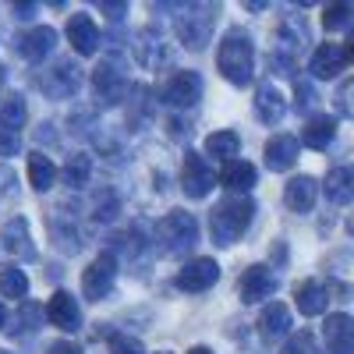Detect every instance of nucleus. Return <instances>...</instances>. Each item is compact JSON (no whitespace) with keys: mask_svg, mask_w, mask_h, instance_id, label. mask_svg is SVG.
<instances>
[{"mask_svg":"<svg viewBox=\"0 0 354 354\" xmlns=\"http://www.w3.org/2000/svg\"><path fill=\"white\" fill-rule=\"evenodd\" d=\"M216 68L230 85H238V88H245L255 78V43H252V36L245 32V28H230V32L220 39Z\"/></svg>","mask_w":354,"mask_h":354,"instance_id":"f257e3e1","label":"nucleus"},{"mask_svg":"<svg viewBox=\"0 0 354 354\" xmlns=\"http://www.w3.org/2000/svg\"><path fill=\"white\" fill-rule=\"evenodd\" d=\"M252 220H255V202H252L248 195L223 198L220 205H213V213H209L213 245L230 248L234 241H241V238H245V230L252 227Z\"/></svg>","mask_w":354,"mask_h":354,"instance_id":"f03ea898","label":"nucleus"},{"mask_svg":"<svg viewBox=\"0 0 354 354\" xmlns=\"http://www.w3.org/2000/svg\"><path fill=\"white\" fill-rule=\"evenodd\" d=\"M195 245H198V220H195V213L170 209L156 223V248L167 259H185V255H192Z\"/></svg>","mask_w":354,"mask_h":354,"instance_id":"7ed1b4c3","label":"nucleus"},{"mask_svg":"<svg viewBox=\"0 0 354 354\" xmlns=\"http://www.w3.org/2000/svg\"><path fill=\"white\" fill-rule=\"evenodd\" d=\"M216 15H220V4H185L174 21L177 39L188 50H205L216 32Z\"/></svg>","mask_w":354,"mask_h":354,"instance_id":"20e7f679","label":"nucleus"},{"mask_svg":"<svg viewBox=\"0 0 354 354\" xmlns=\"http://www.w3.org/2000/svg\"><path fill=\"white\" fill-rule=\"evenodd\" d=\"M93 88H96L100 103H106V106H117L121 100H128L131 96V78H128L124 57L106 53L103 61L96 64V71H93Z\"/></svg>","mask_w":354,"mask_h":354,"instance_id":"39448f33","label":"nucleus"},{"mask_svg":"<svg viewBox=\"0 0 354 354\" xmlns=\"http://www.w3.org/2000/svg\"><path fill=\"white\" fill-rule=\"evenodd\" d=\"M39 88L46 100H75L82 93V68L75 57H57L50 68L39 71Z\"/></svg>","mask_w":354,"mask_h":354,"instance_id":"423d86ee","label":"nucleus"},{"mask_svg":"<svg viewBox=\"0 0 354 354\" xmlns=\"http://www.w3.org/2000/svg\"><path fill=\"white\" fill-rule=\"evenodd\" d=\"M36 259V245L28 234V220L25 216H11L0 227V262H32Z\"/></svg>","mask_w":354,"mask_h":354,"instance_id":"0eeeda50","label":"nucleus"},{"mask_svg":"<svg viewBox=\"0 0 354 354\" xmlns=\"http://www.w3.org/2000/svg\"><path fill=\"white\" fill-rule=\"evenodd\" d=\"M160 100L170 110H192L202 100V75L198 71H174L160 88Z\"/></svg>","mask_w":354,"mask_h":354,"instance_id":"6e6552de","label":"nucleus"},{"mask_svg":"<svg viewBox=\"0 0 354 354\" xmlns=\"http://www.w3.org/2000/svg\"><path fill=\"white\" fill-rule=\"evenodd\" d=\"M113 283H117V255L113 252H103L82 273V294H85L88 301H103L106 294L113 290Z\"/></svg>","mask_w":354,"mask_h":354,"instance_id":"1a4fd4ad","label":"nucleus"},{"mask_svg":"<svg viewBox=\"0 0 354 354\" xmlns=\"http://www.w3.org/2000/svg\"><path fill=\"white\" fill-rule=\"evenodd\" d=\"M181 185H185V195H188V198H205V195L220 185V177H216V170H213L209 163H205V156L188 153V156H185Z\"/></svg>","mask_w":354,"mask_h":354,"instance_id":"9d476101","label":"nucleus"},{"mask_svg":"<svg viewBox=\"0 0 354 354\" xmlns=\"http://www.w3.org/2000/svg\"><path fill=\"white\" fill-rule=\"evenodd\" d=\"M280 287L277 273L270 270V266H248L245 277H241V301L245 305H259L266 298H273Z\"/></svg>","mask_w":354,"mask_h":354,"instance_id":"9b49d317","label":"nucleus"},{"mask_svg":"<svg viewBox=\"0 0 354 354\" xmlns=\"http://www.w3.org/2000/svg\"><path fill=\"white\" fill-rule=\"evenodd\" d=\"M216 280H220L216 259H192L188 266H181V273H177V287H181L185 294H202V290H209Z\"/></svg>","mask_w":354,"mask_h":354,"instance_id":"f8f14e48","label":"nucleus"},{"mask_svg":"<svg viewBox=\"0 0 354 354\" xmlns=\"http://www.w3.org/2000/svg\"><path fill=\"white\" fill-rule=\"evenodd\" d=\"M131 50H135L138 68H145V71H156L167 61V39H163L160 28H142V32L135 36V46Z\"/></svg>","mask_w":354,"mask_h":354,"instance_id":"ddd939ff","label":"nucleus"},{"mask_svg":"<svg viewBox=\"0 0 354 354\" xmlns=\"http://www.w3.org/2000/svg\"><path fill=\"white\" fill-rule=\"evenodd\" d=\"M46 319H50V326L57 330H64V333H75L82 330V308H78V298L68 290H57L50 305H46Z\"/></svg>","mask_w":354,"mask_h":354,"instance_id":"4468645a","label":"nucleus"},{"mask_svg":"<svg viewBox=\"0 0 354 354\" xmlns=\"http://www.w3.org/2000/svg\"><path fill=\"white\" fill-rule=\"evenodd\" d=\"M46 230H50V241L61 248L64 255H78L85 248V238H82V230H78V220H71L64 209L61 213H53L46 220Z\"/></svg>","mask_w":354,"mask_h":354,"instance_id":"2eb2a0df","label":"nucleus"},{"mask_svg":"<svg viewBox=\"0 0 354 354\" xmlns=\"http://www.w3.org/2000/svg\"><path fill=\"white\" fill-rule=\"evenodd\" d=\"M255 117L262 124H270V128H277L287 117V100H283V93L273 82H262L255 88Z\"/></svg>","mask_w":354,"mask_h":354,"instance_id":"dca6fc26","label":"nucleus"},{"mask_svg":"<svg viewBox=\"0 0 354 354\" xmlns=\"http://www.w3.org/2000/svg\"><path fill=\"white\" fill-rule=\"evenodd\" d=\"M53 46H57V32H53L50 25H36V28H28V32L18 36V53L25 57L28 64L46 61Z\"/></svg>","mask_w":354,"mask_h":354,"instance_id":"f3484780","label":"nucleus"},{"mask_svg":"<svg viewBox=\"0 0 354 354\" xmlns=\"http://www.w3.org/2000/svg\"><path fill=\"white\" fill-rule=\"evenodd\" d=\"M298 153H301V142L294 135H273L270 142H266V167H270L273 174H283L290 170L294 163H298Z\"/></svg>","mask_w":354,"mask_h":354,"instance_id":"a211bd4d","label":"nucleus"},{"mask_svg":"<svg viewBox=\"0 0 354 354\" xmlns=\"http://www.w3.org/2000/svg\"><path fill=\"white\" fill-rule=\"evenodd\" d=\"M68 43L75 46L78 57H93L100 50V28L88 15H71L68 18Z\"/></svg>","mask_w":354,"mask_h":354,"instance_id":"6ab92c4d","label":"nucleus"},{"mask_svg":"<svg viewBox=\"0 0 354 354\" xmlns=\"http://www.w3.org/2000/svg\"><path fill=\"white\" fill-rule=\"evenodd\" d=\"M315 198H319V181L315 177H308V174H301V177H294V181H287V188H283V202H287V209L290 213H312L315 209Z\"/></svg>","mask_w":354,"mask_h":354,"instance_id":"aec40b11","label":"nucleus"},{"mask_svg":"<svg viewBox=\"0 0 354 354\" xmlns=\"http://www.w3.org/2000/svg\"><path fill=\"white\" fill-rule=\"evenodd\" d=\"M344 64H347L344 46H337V43H322V46H315V53H312L308 71H312V78L330 82V78H337V75L344 71Z\"/></svg>","mask_w":354,"mask_h":354,"instance_id":"412c9836","label":"nucleus"},{"mask_svg":"<svg viewBox=\"0 0 354 354\" xmlns=\"http://www.w3.org/2000/svg\"><path fill=\"white\" fill-rule=\"evenodd\" d=\"M322 192L333 205H351L354 202V163H344V167H333L322 181Z\"/></svg>","mask_w":354,"mask_h":354,"instance_id":"4be33fe9","label":"nucleus"},{"mask_svg":"<svg viewBox=\"0 0 354 354\" xmlns=\"http://www.w3.org/2000/svg\"><path fill=\"white\" fill-rule=\"evenodd\" d=\"M220 181H223V188L234 192V195H248V192L259 185V170H255L248 160H230V163H223Z\"/></svg>","mask_w":354,"mask_h":354,"instance_id":"5701e85b","label":"nucleus"},{"mask_svg":"<svg viewBox=\"0 0 354 354\" xmlns=\"http://www.w3.org/2000/svg\"><path fill=\"white\" fill-rule=\"evenodd\" d=\"M259 333H262V340H283V337H290V308L283 301L266 305L262 315H259Z\"/></svg>","mask_w":354,"mask_h":354,"instance_id":"b1692460","label":"nucleus"},{"mask_svg":"<svg viewBox=\"0 0 354 354\" xmlns=\"http://www.w3.org/2000/svg\"><path fill=\"white\" fill-rule=\"evenodd\" d=\"M294 298H298V312L301 315H322L326 305H330V290L322 287L319 280H305V283H298Z\"/></svg>","mask_w":354,"mask_h":354,"instance_id":"393cba45","label":"nucleus"},{"mask_svg":"<svg viewBox=\"0 0 354 354\" xmlns=\"http://www.w3.org/2000/svg\"><path fill=\"white\" fill-rule=\"evenodd\" d=\"M43 308L32 305V301H21L18 315H15V326H8V337L11 340H28V337H36L43 330Z\"/></svg>","mask_w":354,"mask_h":354,"instance_id":"a878e982","label":"nucleus"},{"mask_svg":"<svg viewBox=\"0 0 354 354\" xmlns=\"http://www.w3.org/2000/svg\"><path fill=\"white\" fill-rule=\"evenodd\" d=\"M57 177H61V170L46 153H28V185L36 192H50L57 185Z\"/></svg>","mask_w":354,"mask_h":354,"instance_id":"bb28decb","label":"nucleus"},{"mask_svg":"<svg viewBox=\"0 0 354 354\" xmlns=\"http://www.w3.org/2000/svg\"><path fill=\"white\" fill-rule=\"evenodd\" d=\"M322 337H326L330 347H354V315L337 312L322 322Z\"/></svg>","mask_w":354,"mask_h":354,"instance_id":"cd10ccee","label":"nucleus"},{"mask_svg":"<svg viewBox=\"0 0 354 354\" xmlns=\"http://www.w3.org/2000/svg\"><path fill=\"white\" fill-rule=\"evenodd\" d=\"M337 138V121L326 113H319V117H308V124L301 131V142L312 145V149H326V145Z\"/></svg>","mask_w":354,"mask_h":354,"instance_id":"c85d7f7f","label":"nucleus"},{"mask_svg":"<svg viewBox=\"0 0 354 354\" xmlns=\"http://www.w3.org/2000/svg\"><path fill=\"white\" fill-rule=\"evenodd\" d=\"M238 153H241V138L234 131H213L205 138V156H213V160L230 163V160H238Z\"/></svg>","mask_w":354,"mask_h":354,"instance_id":"c756f323","label":"nucleus"},{"mask_svg":"<svg viewBox=\"0 0 354 354\" xmlns=\"http://www.w3.org/2000/svg\"><path fill=\"white\" fill-rule=\"evenodd\" d=\"M61 177H64V185L75 188V192L85 188L88 177H93V156H88V153H71L68 163H64V170H61Z\"/></svg>","mask_w":354,"mask_h":354,"instance_id":"7c9ffc66","label":"nucleus"},{"mask_svg":"<svg viewBox=\"0 0 354 354\" xmlns=\"http://www.w3.org/2000/svg\"><path fill=\"white\" fill-rule=\"evenodd\" d=\"M25 121H28V106H25V100L21 96H4L0 100V128L4 131H18V128H25Z\"/></svg>","mask_w":354,"mask_h":354,"instance_id":"2f4dec72","label":"nucleus"},{"mask_svg":"<svg viewBox=\"0 0 354 354\" xmlns=\"http://www.w3.org/2000/svg\"><path fill=\"white\" fill-rule=\"evenodd\" d=\"M18 195H21L18 174H15L11 167H4V163H0V213H15Z\"/></svg>","mask_w":354,"mask_h":354,"instance_id":"473e14b6","label":"nucleus"},{"mask_svg":"<svg viewBox=\"0 0 354 354\" xmlns=\"http://www.w3.org/2000/svg\"><path fill=\"white\" fill-rule=\"evenodd\" d=\"M0 294H4V298L21 301L25 294H28V277H25V270H18V266L0 270Z\"/></svg>","mask_w":354,"mask_h":354,"instance_id":"72a5a7b5","label":"nucleus"},{"mask_svg":"<svg viewBox=\"0 0 354 354\" xmlns=\"http://www.w3.org/2000/svg\"><path fill=\"white\" fill-rule=\"evenodd\" d=\"M322 25H326L330 32H340V28L354 25V4H330L326 15H322Z\"/></svg>","mask_w":354,"mask_h":354,"instance_id":"f704fd0d","label":"nucleus"},{"mask_svg":"<svg viewBox=\"0 0 354 354\" xmlns=\"http://www.w3.org/2000/svg\"><path fill=\"white\" fill-rule=\"evenodd\" d=\"M280 354H319V347H315V337L308 330H301V333H290L287 337V347Z\"/></svg>","mask_w":354,"mask_h":354,"instance_id":"c9c22d12","label":"nucleus"},{"mask_svg":"<svg viewBox=\"0 0 354 354\" xmlns=\"http://www.w3.org/2000/svg\"><path fill=\"white\" fill-rule=\"evenodd\" d=\"M110 354H145V347L131 333H113L110 337Z\"/></svg>","mask_w":354,"mask_h":354,"instance_id":"e433bc0d","label":"nucleus"},{"mask_svg":"<svg viewBox=\"0 0 354 354\" xmlns=\"http://www.w3.org/2000/svg\"><path fill=\"white\" fill-rule=\"evenodd\" d=\"M117 209H121V205H117L113 195H100L96 205H93V220H96V223H110V220L117 216Z\"/></svg>","mask_w":354,"mask_h":354,"instance_id":"4c0bfd02","label":"nucleus"},{"mask_svg":"<svg viewBox=\"0 0 354 354\" xmlns=\"http://www.w3.org/2000/svg\"><path fill=\"white\" fill-rule=\"evenodd\" d=\"M337 110L354 121V78H351V82H344V85L337 88Z\"/></svg>","mask_w":354,"mask_h":354,"instance_id":"58836bf2","label":"nucleus"},{"mask_svg":"<svg viewBox=\"0 0 354 354\" xmlns=\"http://www.w3.org/2000/svg\"><path fill=\"white\" fill-rule=\"evenodd\" d=\"M294 96H298V103H294V106H298L301 113L315 106V88H312V82H298V85H294Z\"/></svg>","mask_w":354,"mask_h":354,"instance_id":"ea45409f","label":"nucleus"},{"mask_svg":"<svg viewBox=\"0 0 354 354\" xmlns=\"http://www.w3.org/2000/svg\"><path fill=\"white\" fill-rule=\"evenodd\" d=\"M15 153H18V138L0 128V156H15Z\"/></svg>","mask_w":354,"mask_h":354,"instance_id":"a19ab883","label":"nucleus"},{"mask_svg":"<svg viewBox=\"0 0 354 354\" xmlns=\"http://www.w3.org/2000/svg\"><path fill=\"white\" fill-rule=\"evenodd\" d=\"M46 354H82V347H78V344H71V340H57Z\"/></svg>","mask_w":354,"mask_h":354,"instance_id":"79ce46f5","label":"nucleus"},{"mask_svg":"<svg viewBox=\"0 0 354 354\" xmlns=\"http://www.w3.org/2000/svg\"><path fill=\"white\" fill-rule=\"evenodd\" d=\"M15 15H18V21H21V18L28 21V18L36 15V4H15Z\"/></svg>","mask_w":354,"mask_h":354,"instance_id":"37998d69","label":"nucleus"},{"mask_svg":"<svg viewBox=\"0 0 354 354\" xmlns=\"http://www.w3.org/2000/svg\"><path fill=\"white\" fill-rule=\"evenodd\" d=\"M142 234H145V223L131 227V238H142ZM138 252H142V241H135V245H131V255H138Z\"/></svg>","mask_w":354,"mask_h":354,"instance_id":"c03bdc74","label":"nucleus"},{"mask_svg":"<svg viewBox=\"0 0 354 354\" xmlns=\"http://www.w3.org/2000/svg\"><path fill=\"white\" fill-rule=\"evenodd\" d=\"M344 53H347V61H354V25H351V32H347V43H344Z\"/></svg>","mask_w":354,"mask_h":354,"instance_id":"a18cd8bd","label":"nucleus"},{"mask_svg":"<svg viewBox=\"0 0 354 354\" xmlns=\"http://www.w3.org/2000/svg\"><path fill=\"white\" fill-rule=\"evenodd\" d=\"M106 11H110V18H121L124 11H128V4H103Z\"/></svg>","mask_w":354,"mask_h":354,"instance_id":"49530a36","label":"nucleus"},{"mask_svg":"<svg viewBox=\"0 0 354 354\" xmlns=\"http://www.w3.org/2000/svg\"><path fill=\"white\" fill-rule=\"evenodd\" d=\"M0 330H8V308H4V301H0Z\"/></svg>","mask_w":354,"mask_h":354,"instance_id":"de8ad7c7","label":"nucleus"},{"mask_svg":"<svg viewBox=\"0 0 354 354\" xmlns=\"http://www.w3.org/2000/svg\"><path fill=\"white\" fill-rule=\"evenodd\" d=\"M326 354H354V347H330Z\"/></svg>","mask_w":354,"mask_h":354,"instance_id":"09e8293b","label":"nucleus"},{"mask_svg":"<svg viewBox=\"0 0 354 354\" xmlns=\"http://www.w3.org/2000/svg\"><path fill=\"white\" fill-rule=\"evenodd\" d=\"M188 354H213V351H209V347H192Z\"/></svg>","mask_w":354,"mask_h":354,"instance_id":"8fccbe9b","label":"nucleus"},{"mask_svg":"<svg viewBox=\"0 0 354 354\" xmlns=\"http://www.w3.org/2000/svg\"><path fill=\"white\" fill-rule=\"evenodd\" d=\"M347 234H354V213L347 216Z\"/></svg>","mask_w":354,"mask_h":354,"instance_id":"3c124183","label":"nucleus"},{"mask_svg":"<svg viewBox=\"0 0 354 354\" xmlns=\"http://www.w3.org/2000/svg\"><path fill=\"white\" fill-rule=\"evenodd\" d=\"M160 354H170V351H160Z\"/></svg>","mask_w":354,"mask_h":354,"instance_id":"603ef678","label":"nucleus"},{"mask_svg":"<svg viewBox=\"0 0 354 354\" xmlns=\"http://www.w3.org/2000/svg\"><path fill=\"white\" fill-rule=\"evenodd\" d=\"M0 354H8V351H0Z\"/></svg>","mask_w":354,"mask_h":354,"instance_id":"864d4df0","label":"nucleus"}]
</instances>
